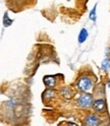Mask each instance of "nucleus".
<instances>
[{
    "mask_svg": "<svg viewBox=\"0 0 110 126\" xmlns=\"http://www.w3.org/2000/svg\"><path fill=\"white\" fill-rule=\"evenodd\" d=\"M93 82L91 80V78L89 77H82L80 78V80L77 81V89L82 92H88L92 89Z\"/></svg>",
    "mask_w": 110,
    "mask_h": 126,
    "instance_id": "obj_1",
    "label": "nucleus"
},
{
    "mask_svg": "<svg viewBox=\"0 0 110 126\" xmlns=\"http://www.w3.org/2000/svg\"><path fill=\"white\" fill-rule=\"evenodd\" d=\"M77 105L82 108H88L93 105V97L89 94H83L77 99Z\"/></svg>",
    "mask_w": 110,
    "mask_h": 126,
    "instance_id": "obj_2",
    "label": "nucleus"
},
{
    "mask_svg": "<svg viewBox=\"0 0 110 126\" xmlns=\"http://www.w3.org/2000/svg\"><path fill=\"white\" fill-rule=\"evenodd\" d=\"M93 108L97 112H104L106 110V104L104 100H97L93 103Z\"/></svg>",
    "mask_w": 110,
    "mask_h": 126,
    "instance_id": "obj_3",
    "label": "nucleus"
},
{
    "mask_svg": "<svg viewBox=\"0 0 110 126\" xmlns=\"http://www.w3.org/2000/svg\"><path fill=\"white\" fill-rule=\"evenodd\" d=\"M85 124H86V125H91V126L98 125V124H99V118H98V116L94 115V114L89 115L87 118H86Z\"/></svg>",
    "mask_w": 110,
    "mask_h": 126,
    "instance_id": "obj_4",
    "label": "nucleus"
},
{
    "mask_svg": "<svg viewBox=\"0 0 110 126\" xmlns=\"http://www.w3.org/2000/svg\"><path fill=\"white\" fill-rule=\"evenodd\" d=\"M44 82L47 86H49V88H54L55 86V82H56V79H55L54 76H46L44 78Z\"/></svg>",
    "mask_w": 110,
    "mask_h": 126,
    "instance_id": "obj_5",
    "label": "nucleus"
},
{
    "mask_svg": "<svg viewBox=\"0 0 110 126\" xmlns=\"http://www.w3.org/2000/svg\"><path fill=\"white\" fill-rule=\"evenodd\" d=\"M88 38V31L86 29H83L81 32H80V35H78V42L81 44L84 43Z\"/></svg>",
    "mask_w": 110,
    "mask_h": 126,
    "instance_id": "obj_6",
    "label": "nucleus"
},
{
    "mask_svg": "<svg viewBox=\"0 0 110 126\" xmlns=\"http://www.w3.org/2000/svg\"><path fill=\"white\" fill-rule=\"evenodd\" d=\"M11 23H12V19H10V18L8 17V14L5 13L4 16H3V26L7 28V27H9Z\"/></svg>",
    "mask_w": 110,
    "mask_h": 126,
    "instance_id": "obj_7",
    "label": "nucleus"
},
{
    "mask_svg": "<svg viewBox=\"0 0 110 126\" xmlns=\"http://www.w3.org/2000/svg\"><path fill=\"white\" fill-rule=\"evenodd\" d=\"M101 67L103 70H108L110 68V60L109 59H104L103 62H102Z\"/></svg>",
    "mask_w": 110,
    "mask_h": 126,
    "instance_id": "obj_8",
    "label": "nucleus"
},
{
    "mask_svg": "<svg viewBox=\"0 0 110 126\" xmlns=\"http://www.w3.org/2000/svg\"><path fill=\"white\" fill-rule=\"evenodd\" d=\"M96 8H97V6L95 5L94 6V8L90 12V19L93 20V21H96Z\"/></svg>",
    "mask_w": 110,
    "mask_h": 126,
    "instance_id": "obj_9",
    "label": "nucleus"
},
{
    "mask_svg": "<svg viewBox=\"0 0 110 126\" xmlns=\"http://www.w3.org/2000/svg\"><path fill=\"white\" fill-rule=\"evenodd\" d=\"M62 94H64V97H66V98H69L70 97V91H69V89H64L63 91H62Z\"/></svg>",
    "mask_w": 110,
    "mask_h": 126,
    "instance_id": "obj_10",
    "label": "nucleus"
},
{
    "mask_svg": "<svg viewBox=\"0 0 110 126\" xmlns=\"http://www.w3.org/2000/svg\"><path fill=\"white\" fill-rule=\"evenodd\" d=\"M108 86H109V88H110V81L108 82Z\"/></svg>",
    "mask_w": 110,
    "mask_h": 126,
    "instance_id": "obj_11",
    "label": "nucleus"
}]
</instances>
